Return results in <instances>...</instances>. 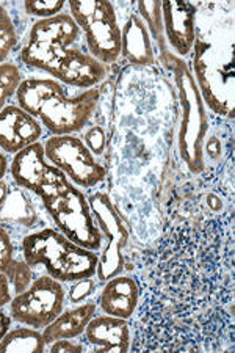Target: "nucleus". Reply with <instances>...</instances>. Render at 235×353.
<instances>
[{"label": "nucleus", "instance_id": "nucleus-25", "mask_svg": "<svg viewBox=\"0 0 235 353\" xmlns=\"http://www.w3.org/2000/svg\"><path fill=\"white\" fill-rule=\"evenodd\" d=\"M83 143L87 145L93 156L104 154L107 146V135L104 132V129L101 126H91L87 132H85Z\"/></svg>", "mask_w": 235, "mask_h": 353}, {"label": "nucleus", "instance_id": "nucleus-12", "mask_svg": "<svg viewBox=\"0 0 235 353\" xmlns=\"http://www.w3.org/2000/svg\"><path fill=\"white\" fill-rule=\"evenodd\" d=\"M165 39L176 55L188 57L196 41V7L190 2H162Z\"/></svg>", "mask_w": 235, "mask_h": 353}, {"label": "nucleus", "instance_id": "nucleus-32", "mask_svg": "<svg viewBox=\"0 0 235 353\" xmlns=\"http://www.w3.org/2000/svg\"><path fill=\"white\" fill-rule=\"evenodd\" d=\"M8 172V161L2 152H0V179H3V176Z\"/></svg>", "mask_w": 235, "mask_h": 353}, {"label": "nucleus", "instance_id": "nucleus-8", "mask_svg": "<svg viewBox=\"0 0 235 353\" xmlns=\"http://www.w3.org/2000/svg\"><path fill=\"white\" fill-rule=\"evenodd\" d=\"M45 159L74 185L93 189L105 179V168L76 135H52L44 143Z\"/></svg>", "mask_w": 235, "mask_h": 353}, {"label": "nucleus", "instance_id": "nucleus-13", "mask_svg": "<svg viewBox=\"0 0 235 353\" xmlns=\"http://www.w3.org/2000/svg\"><path fill=\"white\" fill-rule=\"evenodd\" d=\"M43 129L37 118L19 105H5L0 110V148L16 154L41 139Z\"/></svg>", "mask_w": 235, "mask_h": 353}, {"label": "nucleus", "instance_id": "nucleus-22", "mask_svg": "<svg viewBox=\"0 0 235 353\" xmlns=\"http://www.w3.org/2000/svg\"><path fill=\"white\" fill-rule=\"evenodd\" d=\"M18 43L14 22L8 11L0 5V63H5L7 57L13 52Z\"/></svg>", "mask_w": 235, "mask_h": 353}, {"label": "nucleus", "instance_id": "nucleus-4", "mask_svg": "<svg viewBox=\"0 0 235 353\" xmlns=\"http://www.w3.org/2000/svg\"><path fill=\"white\" fill-rule=\"evenodd\" d=\"M165 65L173 74L181 107V124L177 134V151L192 174H203L205 170L204 143L209 130L204 98L190 68L179 57L166 52Z\"/></svg>", "mask_w": 235, "mask_h": 353}, {"label": "nucleus", "instance_id": "nucleus-10", "mask_svg": "<svg viewBox=\"0 0 235 353\" xmlns=\"http://www.w3.org/2000/svg\"><path fill=\"white\" fill-rule=\"evenodd\" d=\"M66 292L60 281L44 275L10 301L11 321L32 328H45L63 311Z\"/></svg>", "mask_w": 235, "mask_h": 353}, {"label": "nucleus", "instance_id": "nucleus-9", "mask_svg": "<svg viewBox=\"0 0 235 353\" xmlns=\"http://www.w3.org/2000/svg\"><path fill=\"white\" fill-rule=\"evenodd\" d=\"M88 203L97 228L107 237V247L97 259L96 269V276L107 281L124 270V248L129 242V230L107 193H94Z\"/></svg>", "mask_w": 235, "mask_h": 353}, {"label": "nucleus", "instance_id": "nucleus-19", "mask_svg": "<svg viewBox=\"0 0 235 353\" xmlns=\"http://www.w3.org/2000/svg\"><path fill=\"white\" fill-rule=\"evenodd\" d=\"M136 10H139V16L141 21L145 22L151 39L157 43L159 50L165 55L168 52L166 49V39H165V28H163V16H162V2H139L136 3Z\"/></svg>", "mask_w": 235, "mask_h": 353}, {"label": "nucleus", "instance_id": "nucleus-7", "mask_svg": "<svg viewBox=\"0 0 235 353\" xmlns=\"http://www.w3.org/2000/svg\"><path fill=\"white\" fill-rule=\"evenodd\" d=\"M70 14L83 32L88 54L102 65H112L121 57V27L113 3L102 0H71Z\"/></svg>", "mask_w": 235, "mask_h": 353}, {"label": "nucleus", "instance_id": "nucleus-20", "mask_svg": "<svg viewBox=\"0 0 235 353\" xmlns=\"http://www.w3.org/2000/svg\"><path fill=\"white\" fill-rule=\"evenodd\" d=\"M33 209L28 204V199L21 190L11 193L7 201L0 209V221H19V223L30 225V219H33Z\"/></svg>", "mask_w": 235, "mask_h": 353}, {"label": "nucleus", "instance_id": "nucleus-27", "mask_svg": "<svg viewBox=\"0 0 235 353\" xmlns=\"http://www.w3.org/2000/svg\"><path fill=\"white\" fill-rule=\"evenodd\" d=\"M94 290L93 278H82V280L74 281L70 289V300L72 303H80V301L87 300Z\"/></svg>", "mask_w": 235, "mask_h": 353}, {"label": "nucleus", "instance_id": "nucleus-21", "mask_svg": "<svg viewBox=\"0 0 235 353\" xmlns=\"http://www.w3.org/2000/svg\"><path fill=\"white\" fill-rule=\"evenodd\" d=\"M22 82L19 68L13 63H0V110L7 105L11 96L16 94V90Z\"/></svg>", "mask_w": 235, "mask_h": 353}, {"label": "nucleus", "instance_id": "nucleus-30", "mask_svg": "<svg viewBox=\"0 0 235 353\" xmlns=\"http://www.w3.org/2000/svg\"><path fill=\"white\" fill-rule=\"evenodd\" d=\"M10 327H11V316H7L5 312L0 311V339L7 334Z\"/></svg>", "mask_w": 235, "mask_h": 353}, {"label": "nucleus", "instance_id": "nucleus-2", "mask_svg": "<svg viewBox=\"0 0 235 353\" xmlns=\"http://www.w3.org/2000/svg\"><path fill=\"white\" fill-rule=\"evenodd\" d=\"M80 37L79 26L71 14H57L35 22L22 48L21 60L25 65L45 71L70 87L96 88L107 76L105 65L93 55L71 46Z\"/></svg>", "mask_w": 235, "mask_h": 353}, {"label": "nucleus", "instance_id": "nucleus-28", "mask_svg": "<svg viewBox=\"0 0 235 353\" xmlns=\"http://www.w3.org/2000/svg\"><path fill=\"white\" fill-rule=\"evenodd\" d=\"M50 352L55 353H80L83 352L82 344L76 343V341L71 339H59L50 343Z\"/></svg>", "mask_w": 235, "mask_h": 353}, {"label": "nucleus", "instance_id": "nucleus-18", "mask_svg": "<svg viewBox=\"0 0 235 353\" xmlns=\"http://www.w3.org/2000/svg\"><path fill=\"white\" fill-rule=\"evenodd\" d=\"M44 350L43 333L32 327L8 330L0 339V353H41Z\"/></svg>", "mask_w": 235, "mask_h": 353}, {"label": "nucleus", "instance_id": "nucleus-14", "mask_svg": "<svg viewBox=\"0 0 235 353\" xmlns=\"http://www.w3.org/2000/svg\"><path fill=\"white\" fill-rule=\"evenodd\" d=\"M85 339L97 353H123L130 350L132 333L125 319L94 316L85 328Z\"/></svg>", "mask_w": 235, "mask_h": 353}, {"label": "nucleus", "instance_id": "nucleus-11", "mask_svg": "<svg viewBox=\"0 0 235 353\" xmlns=\"http://www.w3.org/2000/svg\"><path fill=\"white\" fill-rule=\"evenodd\" d=\"M10 172L21 189L30 190L38 196H43L44 193L70 181L59 168L48 163L44 145L39 141L16 152L10 165Z\"/></svg>", "mask_w": 235, "mask_h": 353}, {"label": "nucleus", "instance_id": "nucleus-24", "mask_svg": "<svg viewBox=\"0 0 235 353\" xmlns=\"http://www.w3.org/2000/svg\"><path fill=\"white\" fill-rule=\"evenodd\" d=\"M63 8H65V2H60V0H28L24 3L25 13L39 19L54 18L60 14Z\"/></svg>", "mask_w": 235, "mask_h": 353}, {"label": "nucleus", "instance_id": "nucleus-16", "mask_svg": "<svg viewBox=\"0 0 235 353\" xmlns=\"http://www.w3.org/2000/svg\"><path fill=\"white\" fill-rule=\"evenodd\" d=\"M121 55L135 66H151L156 61L151 35L135 11H132L121 28Z\"/></svg>", "mask_w": 235, "mask_h": 353}, {"label": "nucleus", "instance_id": "nucleus-17", "mask_svg": "<svg viewBox=\"0 0 235 353\" xmlns=\"http://www.w3.org/2000/svg\"><path fill=\"white\" fill-rule=\"evenodd\" d=\"M97 305L93 301L76 306L70 311H61L48 327L44 328L43 338L45 344L59 339H74L85 333V328L94 317Z\"/></svg>", "mask_w": 235, "mask_h": 353}, {"label": "nucleus", "instance_id": "nucleus-29", "mask_svg": "<svg viewBox=\"0 0 235 353\" xmlns=\"http://www.w3.org/2000/svg\"><path fill=\"white\" fill-rule=\"evenodd\" d=\"M11 290L13 289H11L7 273L0 272V310L13 300V294H11Z\"/></svg>", "mask_w": 235, "mask_h": 353}, {"label": "nucleus", "instance_id": "nucleus-3", "mask_svg": "<svg viewBox=\"0 0 235 353\" xmlns=\"http://www.w3.org/2000/svg\"><path fill=\"white\" fill-rule=\"evenodd\" d=\"M18 105L39 119L52 135H74L87 126L99 104L101 90L90 88L68 96L54 79H25L16 90Z\"/></svg>", "mask_w": 235, "mask_h": 353}, {"label": "nucleus", "instance_id": "nucleus-26", "mask_svg": "<svg viewBox=\"0 0 235 353\" xmlns=\"http://www.w3.org/2000/svg\"><path fill=\"white\" fill-rule=\"evenodd\" d=\"M14 259V245L8 232L0 226V272H5Z\"/></svg>", "mask_w": 235, "mask_h": 353}, {"label": "nucleus", "instance_id": "nucleus-1", "mask_svg": "<svg viewBox=\"0 0 235 353\" xmlns=\"http://www.w3.org/2000/svg\"><path fill=\"white\" fill-rule=\"evenodd\" d=\"M134 352L234 349V212L218 195L176 206L146 252Z\"/></svg>", "mask_w": 235, "mask_h": 353}, {"label": "nucleus", "instance_id": "nucleus-31", "mask_svg": "<svg viewBox=\"0 0 235 353\" xmlns=\"http://www.w3.org/2000/svg\"><path fill=\"white\" fill-rule=\"evenodd\" d=\"M8 195H10V187H8V184H7V182H5L3 179H0V209H2L5 201H7Z\"/></svg>", "mask_w": 235, "mask_h": 353}, {"label": "nucleus", "instance_id": "nucleus-5", "mask_svg": "<svg viewBox=\"0 0 235 353\" xmlns=\"http://www.w3.org/2000/svg\"><path fill=\"white\" fill-rule=\"evenodd\" d=\"M22 256L30 267L43 265L60 283L93 278L99 256L66 239L60 231L45 228L22 241Z\"/></svg>", "mask_w": 235, "mask_h": 353}, {"label": "nucleus", "instance_id": "nucleus-23", "mask_svg": "<svg viewBox=\"0 0 235 353\" xmlns=\"http://www.w3.org/2000/svg\"><path fill=\"white\" fill-rule=\"evenodd\" d=\"M7 273L11 289L18 295L30 286L32 284V267L28 265L24 259H13V263L8 265V269L5 270Z\"/></svg>", "mask_w": 235, "mask_h": 353}, {"label": "nucleus", "instance_id": "nucleus-6", "mask_svg": "<svg viewBox=\"0 0 235 353\" xmlns=\"http://www.w3.org/2000/svg\"><path fill=\"white\" fill-rule=\"evenodd\" d=\"M39 198L63 236L91 252L101 248L102 232L96 225L88 199L71 181Z\"/></svg>", "mask_w": 235, "mask_h": 353}, {"label": "nucleus", "instance_id": "nucleus-15", "mask_svg": "<svg viewBox=\"0 0 235 353\" xmlns=\"http://www.w3.org/2000/svg\"><path fill=\"white\" fill-rule=\"evenodd\" d=\"M140 301V284L130 275H119L105 281L97 305L108 316L130 319L136 312Z\"/></svg>", "mask_w": 235, "mask_h": 353}]
</instances>
